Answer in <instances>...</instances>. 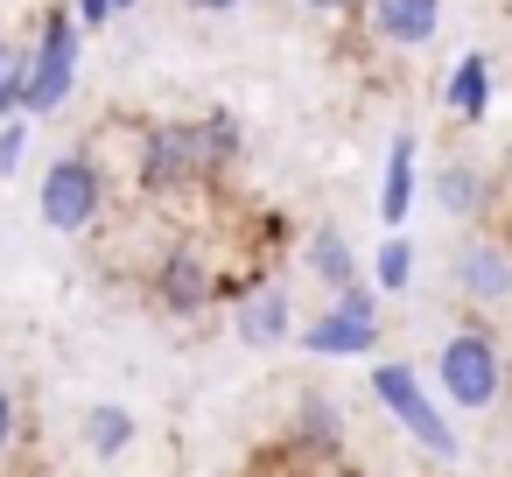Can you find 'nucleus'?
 Segmentation results:
<instances>
[{"label":"nucleus","instance_id":"5","mask_svg":"<svg viewBox=\"0 0 512 477\" xmlns=\"http://www.w3.org/2000/svg\"><path fill=\"white\" fill-rule=\"evenodd\" d=\"M106 204H113V183H106V169L92 162V148L57 155V162L43 169V183H36V211H43V225L64 232V239L92 232Z\"/></svg>","mask_w":512,"mask_h":477},{"label":"nucleus","instance_id":"7","mask_svg":"<svg viewBox=\"0 0 512 477\" xmlns=\"http://www.w3.org/2000/svg\"><path fill=\"white\" fill-rule=\"evenodd\" d=\"M449 281L470 309H512V246L505 239H463L449 260Z\"/></svg>","mask_w":512,"mask_h":477},{"label":"nucleus","instance_id":"14","mask_svg":"<svg viewBox=\"0 0 512 477\" xmlns=\"http://www.w3.org/2000/svg\"><path fill=\"white\" fill-rule=\"evenodd\" d=\"M442 106H449V120H463V127H477V120L491 113V57H484V50H463V57L449 64Z\"/></svg>","mask_w":512,"mask_h":477},{"label":"nucleus","instance_id":"3","mask_svg":"<svg viewBox=\"0 0 512 477\" xmlns=\"http://www.w3.org/2000/svg\"><path fill=\"white\" fill-rule=\"evenodd\" d=\"M505 393V351L484 323H456L435 351V400L442 407H463V414H484L491 400Z\"/></svg>","mask_w":512,"mask_h":477},{"label":"nucleus","instance_id":"10","mask_svg":"<svg viewBox=\"0 0 512 477\" xmlns=\"http://www.w3.org/2000/svg\"><path fill=\"white\" fill-rule=\"evenodd\" d=\"M414 197H421V141H414V127H400L386 141V169H379V225L400 232L414 218Z\"/></svg>","mask_w":512,"mask_h":477},{"label":"nucleus","instance_id":"9","mask_svg":"<svg viewBox=\"0 0 512 477\" xmlns=\"http://www.w3.org/2000/svg\"><path fill=\"white\" fill-rule=\"evenodd\" d=\"M358 22L386 50H421L442 29V0H358Z\"/></svg>","mask_w":512,"mask_h":477},{"label":"nucleus","instance_id":"20","mask_svg":"<svg viewBox=\"0 0 512 477\" xmlns=\"http://www.w3.org/2000/svg\"><path fill=\"white\" fill-rule=\"evenodd\" d=\"M22 162H29V120H8L0 127V183H8Z\"/></svg>","mask_w":512,"mask_h":477},{"label":"nucleus","instance_id":"19","mask_svg":"<svg viewBox=\"0 0 512 477\" xmlns=\"http://www.w3.org/2000/svg\"><path fill=\"white\" fill-rule=\"evenodd\" d=\"M15 456H22V393L0 372V463H15Z\"/></svg>","mask_w":512,"mask_h":477},{"label":"nucleus","instance_id":"22","mask_svg":"<svg viewBox=\"0 0 512 477\" xmlns=\"http://www.w3.org/2000/svg\"><path fill=\"white\" fill-rule=\"evenodd\" d=\"M330 302H337V309H351V316H379V288H372V281H351V288H344V295H330Z\"/></svg>","mask_w":512,"mask_h":477},{"label":"nucleus","instance_id":"18","mask_svg":"<svg viewBox=\"0 0 512 477\" xmlns=\"http://www.w3.org/2000/svg\"><path fill=\"white\" fill-rule=\"evenodd\" d=\"M22 99H29V50L0 36V127L22 120Z\"/></svg>","mask_w":512,"mask_h":477},{"label":"nucleus","instance_id":"21","mask_svg":"<svg viewBox=\"0 0 512 477\" xmlns=\"http://www.w3.org/2000/svg\"><path fill=\"white\" fill-rule=\"evenodd\" d=\"M134 8V0H71V15H78V29H106V22H120Z\"/></svg>","mask_w":512,"mask_h":477},{"label":"nucleus","instance_id":"8","mask_svg":"<svg viewBox=\"0 0 512 477\" xmlns=\"http://www.w3.org/2000/svg\"><path fill=\"white\" fill-rule=\"evenodd\" d=\"M295 302L274 288V281H253L239 302H232V337L246 344V351H274V344H295Z\"/></svg>","mask_w":512,"mask_h":477},{"label":"nucleus","instance_id":"12","mask_svg":"<svg viewBox=\"0 0 512 477\" xmlns=\"http://www.w3.org/2000/svg\"><path fill=\"white\" fill-rule=\"evenodd\" d=\"M428 197L442 204V218L477 225V218H491V169L470 162V155H449V162L428 176Z\"/></svg>","mask_w":512,"mask_h":477},{"label":"nucleus","instance_id":"1","mask_svg":"<svg viewBox=\"0 0 512 477\" xmlns=\"http://www.w3.org/2000/svg\"><path fill=\"white\" fill-rule=\"evenodd\" d=\"M239 155H246V127L225 106H204V113H183V120H141L134 127V183L148 197L211 190V183H225L239 169Z\"/></svg>","mask_w":512,"mask_h":477},{"label":"nucleus","instance_id":"17","mask_svg":"<svg viewBox=\"0 0 512 477\" xmlns=\"http://www.w3.org/2000/svg\"><path fill=\"white\" fill-rule=\"evenodd\" d=\"M365 281H372L379 295H407V288H414V239H407V232H386Z\"/></svg>","mask_w":512,"mask_h":477},{"label":"nucleus","instance_id":"11","mask_svg":"<svg viewBox=\"0 0 512 477\" xmlns=\"http://www.w3.org/2000/svg\"><path fill=\"white\" fill-rule=\"evenodd\" d=\"M295 344L309 351V358H372L379 351V316H351V309H323V316H309L302 330H295Z\"/></svg>","mask_w":512,"mask_h":477},{"label":"nucleus","instance_id":"23","mask_svg":"<svg viewBox=\"0 0 512 477\" xmlns=\"http://www.w3.org/2000/svg\"><path fill=\"white\" fill-rule=\"evenodd\" d=\"M309 15H323V22H344V15H358V0H302Z\"/></svg>","mask_w":512,"mask_h":477},{"label":"nucleus","instance_id":"15","mask_svg":"<svg viewBox=\"0 0 512 477\" xmlns=\"http://www.w3.org/2000/svg\"><path fill=\"white\" fill-rule=\"evenodd\" d=\"M302 267H309L330 295H344L351 281H365V267H358V253H351V239H344L337 225H309V239H302Z\"/></svg>","mask_w":512,"mask_h":477},{"label":"nucleus","instance_id":"13","mask_svg":"<svg viewBox=\"0 0 512 477\" xmlns=\"http://www.w3.org/2000/svg\"><path fill=\"white\" fill-rule=\"evenodd\" d=\"M288 449H302V456H337L344 449V414H337V400L323 386L295 393V407H288Z\"/></svg>","mask_w":512,"mask_h":477},{"label":"nucleus","instance_id":"24","mask_svg":"<svg viewBox=\"0 0 512 477\" xmlns=\"http://www.w3.org/2000/svg\"><path fill=\"white\" fill-rule=\"evenodd\" d=\"M190 8H197V15H232L239 0H190Z\"/></svg>","mask_w":512,"mask_h":477},{"label":"nucleus","instance_id":"16","mask_svg":"<svg viewBox=\"0 0 512 477\" xmlns=\"http://www.w3.org/2000/svg\"><path fill=\"white\" fill-rule=\"evenodd\" d=\"M134 442H141L134 407H120V400H92V407H85V449H92L99 463H120Z\"/></svg>","mask_w":512,"mask_h":477},{"label":"nucleus","instance_id":"4","mask_svg":"<svg viewBox=\"0 0 512 477\" xmlns=\"http://www.w3.org/2000/svg\"><path fill=\"white\" fill-rule=\"evenodd\" d=\"M372 400H379V414L407 435V442H421L435 463H449L456 456V428H449V407L421 386V372L407 365V358H379L372 365Z\"/></svg>","mask_w":512,"mask_h":477},{"label":"nucleus","instance_id":"6","mask_svg":"<svg viewBox=\"0 0 512 477\" xmlns=\"http://www.w3.org/2000/svg\"><path fill=\"white\" fill-rule=\"evenodd\" d=\"M148 302H155L162 316L190 323V316H204V309L218 302V267H211L190 239H176V246H162L155 267H148Z\"/></svg>","mask_w":512,"mask_h":477},{"label":"nucleus","instance_id":"2","mask_svg":"<svg viewBox=\"0 0 512 477\" xmlns=\"http://www.w3.org/2000/svg\"><path fill=\"white\" fill-rule=\"evenodd\" d=\"M78 64H85V29L71 15V0H50L43 22H36V43H29V99H22V120L64 113L71 92H78Z\"/></svg>","mask_w":512,"mask_h":477}]
</instances>
